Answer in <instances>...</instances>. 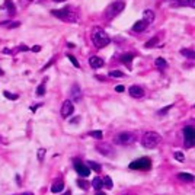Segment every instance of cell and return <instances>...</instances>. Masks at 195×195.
Listing matches in <instances>:
<instances>
[{
    "instance_id": "31",
    "label": "cell",
    "mask_w": 195,
    "mask_h": 195,
    "mask_svg": "<svg viewBox=\"0 0 195 195\" xmlns=\"http://www.w3.org/2000/svg\"><path fill=\"white\" fill-rule=\"evenodd\" d=\"M173 156H175V159L176 160H179V162H184V160H185V156H184L181 152H176Z\"/></svg>"
},
{
    "instance_id": "46",
    "label": "cell",
    "mask_w": 195,
    "mask_h": 195,
    "mask_svg": "<svg viewBox=\"0 0 195 195\" xmlns=\"http://www.w3.org/2000/svg\"><path fill=\"white\" fill-rule=\"evenodd\" d=\"M54 2H58V3H61V2H64V0H54Z\"/></svg>"
},
{
    "instance_id": "43",
    "label": "cell",
    "mask_w": 195,
    "mask_h": 195,
    "mask_svg": "<svg viewBox=\"0 0 195 195\" xmlns=\"http://www.w3.org/2000/svg\"><path fill=\"white\" fill-rule=\"evenodd\" d=\"M96 195H106V194H105V192H100V191H98V192H96Z\"/></svg>"
},
{
    "instance_id": "21",
    "label": "cell",
    "mask_w": 195,
    "mask_h": 195,
    "mask_svg": "<svg viewBox=\"0 0 195 195\" xmlns=\"http://www.w3.org/2000/svg\"><path fill=\"white\" fill-rule=\"evenodd\" d=\"M154 64H156V67H159V69H166L167 67V63L165 58H156V61H154Z\"/></svg>"
},
{
    "instance_id": "33",
    "label": "cell",
    "mask_w": 195,
    "mask_h": 195,
    "mask_svg": "<svg viewBox=\"0 0 195 195\" xmlns=\"http://www.w3.org/2000/svg\"><path fill=\"white\" fill-rule=\"evenodd\" d=\"M77 185L80 186L82 189H87V188H89V186H87V182H85V181H80V179L77 181Z\"/></svg>"
},
{
    "instance_id": "8",
    "label": "cell",
    "mask_w": 195,
    "mask_h": 195,
    "mask_svg": "<svg viewBox=\"0 0 195 195\" xmlns=\"http://www.w3.org/2000/svg\"><path fill=\"white\" fill-rule=\"evenodd\" d=\"M73 111H74V105H73L72 100H64V104H63V106H61L63 118H69V117L73 114Z\"/></svg>"
},
{
    "instance_id": "14",
    "label": "cell",
    "mask_w": 195,
    "mask_h": 195,
    "mask_svg": "<svg viewBox=\"0 0 195 195\" xmlns=\"http://www.w3.org/2000/svg\"><path fill=\"white\" fill-rule=\"evenodd\" d=\"M147 26H148V25L146 24L143 19H141V20H137V22L134 24V26H133V31H135V32H143V31L147 28Z\"/></svg>"
},
{
    "instance_id": "23",
    "label": "cell",
    "mask_w": 195,
    "mask_h": 195,
    "mask_svg": "<svg viewBox=\"0 0 195 195\" xmlns=\"http://www.w3.org/2000/svg\"><path fill=\"white\" fill-rule=\"evenodd\" d=\"M102 184H104V186L106 188V189H111L112 188V179H111L109 176H104V179H102Z\"/></svg>"
},
{
    "instance_id": "42",
    "label": "cell",
    "mask_w": 195,
    "mask_h": 195,
    "mask_svg": "<svg viewBox=\"0 0 195 195\" xmlns=\"http://www.w3.org/2000/svg\"><path fill=\"white\" fill-rule=\"evenodd\" d=\"M20 50H22V51H26V50H28V47H25V45H22V47H20Z\"/></svg>"
},
{
    "instance_id": "32",
    "label": "cell",
    "mask_w": 195,
    "mask_h": 195,
    "mask_svg": "<svg viewBox=\"0 0 195 195\" xmlns=\"http://www.w3.org/2000/svg\"><path fill=\"white\" fill-rule=\"evenodd\" d=\"M44 156H45V148H39L38 150V160L39 162L44 160Z\"/></svg>"
},
{
    "instance_id": "12",
    "label": "cell",
    "mask_w": 195,
    "mask_h": 195,
    "mask_svg": "<svg viewBox=\"0 0 195 195\" xmlns=\"http://www.w3.org/2000/svg\"><path fill=\"white\" fill-rule=\"evenodd\" d=\"M89 66H91L92 69H99V67L104 66V58L98 57V55H92V57L89 58Z\"/></svg>"
},
{
    "instance_id": "4",
    "label": "cell",
    "mask_w": 195,
    "mask_h": 195,
    "mask_svg": "<svg viewBox=\"0 0 195 195\" xmlns=\"http://www.w3.org/2000/svg\"><path fill=\"white\" fill-rule=\"evenodd\" d=\"M124 7H125V3H124L122 0H118V2L111 3V5L106 7V10H105V18H106V19H114L117 15H119L122 12Z\"/></svg>"
},
{
    "instance_id": "5",
    "label": "cell",
    "mask_w": 195,
    "mask_h": 195,
    "mask_svg": "<svg viewBox=\"0 0 195 195\" xmlns=\"http://www.w3.org/2000/svg\"><path fill=\"white\" fill-rule=\"evenodd\" d=\"M150 167H152V160L148 157H141V159L130 163V169H133V171H147Z\"/></svg>"
},
{
    "instance_id": "29",
    "label": "cell",
    "mask_w": 195,
    "mask_h": 195,
    "mask_svg": "<svg viewBox=\"0 0 195 195\" xmlns=\"http://www.w3.org/2000/svg\"><path fill=\"white\" fill-rule=\"evenodd\" d=\"M44 93H45V85H39L38 87H37V95L42 96Z\"/></svg>"
},
{
    "instance_id": "10",
    "label": "cell",
    "mask_w": 195,
    "mask_h": 195,
    "mask_svg": "<svg viewBox=\"0 0 195 195\" xmlns=\"http://www.w3.org/2000/svg\"><path fill=\"white\" fill-rule=\"evenodd\" d=\"M128 93L133 96V98L138 99V98H143L144 96V89L143 87H140V86H137V85H134L128 89Z\"/></svg>"
},
{
    "instance_id": "39",
    "label": "cell",
    "mask_w": 195,
    "mask_h": 195,
    "mask_svg": "<svg viewBox=\"0 0 195 195\" xmlns=\"http://www.w3.org/2000/svg\"><path fill=\"white\" fill-rule=\"evenodd\" d=\"M67 47H69V48H74V47H76V45H74V44H73V42H67Z\"/></svg>"
},
{
    "instance_id": "34",
    "label": "cell",
    "mask_w": 195,
    "mask_h": 195,
    "mask_svg": "<svg viewBox=\"0 0 195 195\" xmlns=\"http://www.w3.org/2000/svg\"><path fill=\"white\" fill-rule=\"evenodd\" d=\"M5 96L7 98V99H13V100L18 99V95H12L10 92H5Z\"/></svg>"
},
{
    "instance_id": "13",
    "label": "cell",
    "mask_w": 195,
    "mask_h": 195,
    "mask_svg": "<svg viewBox=\"0 0 195 195\" xmlns=\"http://www.w3.org/2000/svg\"><path fill=\"white\" fill-rule=\"evenodd\" d=\"M143 20L146 22V24H153L154 22V12L153 10H144L143 12Z\"/></svg>"
},
{
    "instance_id": "1",
    "label": "cell",
    "mask_w": 195,
    "mask_h": 195,
    "mask_svg": "<svg viewBox=\"0 0 195 195\" xmlns=\"http://www.w3.org/2000/svg\"><path fill=\"white\" fill-rule=\"evenodd\" d=\"M160 140H162V137L157 133H154V131H147V133L143 135V138H141V144H143V147H146V148H154L159 146Z\"/></svg>"
},
{
    "instance_id": "7",
    "label": "cell",
    "mask_w": 195,
    "mask_h": 195,
    "mask_svg": "<svg viewBox=\"0 0 195 195\" xmlns=\"http://www.w3.org/2000/svg\"><path fill=\"white\" fill-rule=\"evenodd\" d=\"M184 134H185V147L191 148L192 146H194V143H195V131H194V128H192L191 125H188V127L184 128Z\"/></svg>"
},
{
    "instance_id": "9",
    "label": "cell",
    "mask_w": 195,
    "mask_h": 195,
    "mask_svg": "<svg viewBox=\"0 0 195 195\" xmlns=\"http://www.w3.org/2000/svg\"><path fill=\"white\" fill-rule=\"evenodd\" d=\"M74 169H76V172L82 176V178H87V176L91 175V169H89L87 166H85L83 163L76 162L74 163Z\"/></svg>"
},
{
    "instance_id": "22",
    "label": "cell",
    "mask_w": 195,
    "mask_h": 195,
    "mask_svg": "<svg viewBox=\"0 0 195 195\" xmlns=\"http://www.w3.org/2000/svg\"><path fill=\"white\" fill-rule=\"evenodd\" d=\"M92 186H93L96 191H99L100 188L104 186V184H102V179H100V178H95V179L92 181Z\"/></svg>"
},
{
    "instance_id": "11",
    "label": "cell",
    "mask_w": 195,
    "mask_h": 195,
    "mask_svg": "<svg viewBox=\"0 0 195 195\" xmlns=\"http://www.w3.org/2000/svg\"><path fill=\"white\" fill-rule=\"evenodd\" d=\"M70 96H72V102H79L82 99V91L79 85H73L70 89Z\"/></svg>"
},
{
    "instance_id": "38",
    "label": "cell",
    "mask_w": 195,
    "mask_h": 195,
    "mask_svg": "<svg viewBox=\"0 0 195 195\" xmlns=\"http://www.w3.org/2000/svg\"><path fill=\"white\" fill-rule=\"evenodd\" d=\"M79 121H80V117H77V118L72 119V121H70V122H72V124H77V122H79Z\"/></svg>"
},
{
    "instance_id": "28",
    "label": "cell",
    "mask_w": 195,
    "mask_h": 195,
    "mask_svg": "<svg viewBox=\"0 0 195 195\" xmlns=\"http://www.w3.org/2000/svg\"><path fill=\"white\" fill-rule=\"evenodd\" d=\"M67 58L70 60V63H72V64H73L74 67H79V66H80V64H79V61L76 60V57H74V55H70V54H67Z\"/></svg>"
},
{
    "instance_id": "45",
    "label": "cell",
    "mask_w": 195,
    "mask_h": 195,
    "mask_svg": "<svg viewBox=\"0 0 195 195\" xmlns=\"http://www.w3.org/2000/svg\"><path fill=\"white\" fill-rule=\"evenodd\" d=\"M22 195H33V194H31V192H25V194H22Z\"/></svg>"
},
{
    "instance_id": "17",
    "label": "cell",
    "mask_w": 195,
    "mask_h": 195,
    "mask_svg": "<svg viewBox=\"0 0 195 195\" xmlns=\"http://www.w3.org/2000/svg\"><path fill=\"white\" fill-rule=\"evenodd\" d=\"M5 7L9 10L10 15H15L16 13V7H15V3L12 0H5Z\"/></svg>"
},
{
    "instance_id": "15",
    "label": "cell",
    "mask_w": 195,
    "mask_h": 195,
    "mask_svg": "<svg viewBox=\"0 0 195 195\" xmlns=\"http://www.w3.org/2000/svg\"><path fill=\"white\" fill-rule=\"evenodd\" d=\"M96 148L99 150L100 154H105V156H109L111 154L109 152H112V148H111L109 144H104V146H102V144H98V147Z\"/></svg>"
},
{
    "instance_id": "37",
    "label": "cell",
    "mask_w": 195,
    "mask_h": 195,
    "mask_svg": "<svg viewBox=\"0 0 195 195\" xmlns=\"http://www.w3.org/2000/svg\"><path fill=\"white\" fill-rule=\"evenodd\" d=\"M32 51H41V47H39V45H35V47H32Z\"/></svg>"
},
{
    "instance_id": "24",
    "label": "cell",
    "mask_w": 195,
    "mask_h": 195,
    "mask_svg": "<svg viewBox=\"0 0 195 195\" xmlns=\"http://www.w3.org/2000/svg\"><path fill=\"white\" fill-rule=\"evenodd\" d=\"M157 44H159V37H153L150 41H147V42H146V45H144V47H146V48H153L154 45H157Z\"/></svg>"
},
{
    "instance_id": "20",
    "label": "cell",
    "mask_w": 195,
    "mask_h": 195,
    "mask_svg": "<svg viewBox=\"0 0 195 195\" xmlns=\"http://www.w3.org/2000/svg\"><path fill=\"white\" fill-rule=\"evenodd\" d=\"M181 54L184 55V57H186V58H191V60L195 57L194 50H188V48H185V50H181Z\"/></svg>"
},
{
    "instance_id": "41",
    "label": "cell",
    "mask_w": 195,
    "mask_h": 195,
    "mask_svg": "<svg viewBox=\"0 0 195 195\" xmlns=\"http://www.w3.org/2000/svg\"><path fill=\"white\" fill-rule=\"evenodd\" d=\"M96 79H98V80H104L105 82V77L104 76H96Z\"/></svg>"
},
{
    "instance_id": "3",
    "label": "cell",
    "mask_w": 195,
    "mask_h": 195,
    "mask_svg": "<svg viewBox=\"0 0 195 195\" xmlns=\"http://www.w3.org/2000/svg\"><path fill=\"white\" fill-rule=\"evenodd\" d=\"M51 13L54 15V16H57L58 19L67 20V22H76L77 20L76 12H73L70 7H64V9H58V10H51Z\"/></svg>"
},
{
    "instance_id": "35",
    "label": "cell",
    "mask_w": 195,
    "mask_h": 195,
    "mask_svg": "<svg viewBox=\"0 0 195 195\" xmlns=\"http://www.w3.org/2000/svg\"><path fill=\"white\" fill-rule=\"evenodd\" d=\"M172 106H173V105H169V106H166V108H165V109H162V111H159V115H163V114H166L167 111L171 109Z\"/></svg>"
},
{
    "instance_id": "27",
    "label": "cell",
    "mask_w": 195,
    "mask_h": 195,
    "mask_svg": "<svg viewBox=\"0 0 195 195\" xmlns=\"http://www.w3.org/2000/svg\"><path fill=\"white\" fill-rule=\"evenodd\" d=\"M3 26H7V28H18L19 26V22H3Z\"/></svg>"
},
{
    "instance_id": "19",
    "label": "cell",
    "mask_w": 195,
    "mask_h": 195,
    "mask_svg": "<svg viewBox=\"0 0 195 195\" xmlns=\"http://www.w3.org/2000/svg\"><path fill=\"white\" fill-rule=\"evenodd\" d=\"M133 58H134L133 54H124L122 57H121V61H122L124 64H127V66H131V63H133Z\"/></svg>"
},
{
    "instance_id": "26",
    "label": "cell",
    "mask_w": 195,
    "mask_h": 195,
    "mask_svg": "<svg viewBox=\"0 0 195 195\" xmlns=\"http://www.w3.org/2000/svg\"><path fill=\"white\" fill-rule=\"evenodd\" d=\"M91 135H92V137H95L96 140H102V137H104V134H102V131H100V130L91 131Z\"/></svg>"
},
{
    "instance_id": "6",
    "label": "cell",
    "mask_w": 195,
    "mask_h": 195,
    "mask_svg": "<svg viewBox=\"0 0 195 195\" xmlns=\"http://www.w3.org/2000/svg\"><path fill=\"white\" fill-rule=\"evenodd\" d=\"M134 135L131 133H127V131H124V133H119L117 137H115V143L121 144V146H130V144L134 143Z\"/></svg>"
},
{
    "instance_id": "16",
    "label": "cell",
    "mask_w": 195,
    "mask_h": 195,
    "mask_svg": "<svg viewBox=\"0 0 195 195\" xmlns=\"http://www.w3.org/2000/svg\"><path fill=\"white\" fill-rule=\"evenodd\" d=\"M63 189H64V184H63V181H57L54 185L51 186V192H54V194H60Z\"/></svg>"
},
{
    "instance_id": "30",
    "label": "cell",
    "mask_w": 195,
    "mask_h": 195,
    "mask_svg": "<svg viewBox=\"0 0 195 195\" xmlns=\"http://www.w3.org/2000/svg\"><path fill=\"white\" fill-rule=\"evenodd\" d=\"M109 76L111 77H124V73L118 72V70H112V72H109Z\"/></svg>"
},
{
    "instance_id": "36",
    "label": "cell",
    "mask_w": 195,
    "mask_h": 195,
    "mask_svg": "<svg viewBox=\"0 0 195 195\" xmlns=\"http://www.w3.org/2000/svg\"><path fill=\"white\" fill-rule=\"evenodd\" d=\"M115 91H117V92H124V91H125V87L119 85V86H117V87H115Z\"/></svg>"
},
{
    "instance_id": "40",
    "label": "cell",
    "mask_w": 195,
    "mask_h": 195,
    "mask_svg": "<svg viewBox=\"0 0 195 195\" xmlns=\"http://www.w3.org/2000/svg\"><path fill=\"white\" fill-rule=\"evenodd\" d=\"M186 5H189L191 7H194V0H188V3Z\"/></svg>"
},
{
    "instance_id": "25",
    "label": "cell",
    "mask_w": 195,
    "mask_h": 195,
    "mask_svg": "<svg viewBox=\"0 0 195 195\" xmlns=\"http://www.w3.org/2000/svg\"><path fill=\"white\" fill-rule=\"evenodd\" d=\"M89 163V169H92V171H95V172H100V169H102V167H100V165H98V163L96 162H87Z\"/></svg>"
},
{
    "instance_id": "44",
    "label": "cell",
    "mask_w": 195,
    "mask_h": 195,
    "mask_svg": "<svg viewBox=\"0 0 195 195\" xmlns=\"http://www.w3.org/2000/svg\"><path fill=\"white\" fill-rule=\"evenodd\" d=\"M181 3H182V5H186V3H188V0H181Z\"/></svg>"
},
{
    "instance_id": "48",
    "label": "cell",
    "mask_w": 195,
    "mask_h": 195,
    "mask_svg": "<svg viewBox=\"0 0 195 195\" xmlns=\"http://www.w3.org/2000/svg\"><path fill=\"white\" fill-rule=\"evenodd\" d=\"M64 195H70V191H69V192H66V194H64Z\"/></svg>"
},
{
    "instance_id": "2",
    "label": "cell",
    "mask_w": 195,
    "mask_h": 195,
    "mask_svg": "<svg viewBox=\"0 0 195 195\" xmlns=\"http://www.w3.org/2000/svg\"><path fill=\"white\" fill-rule=\"evenodd\" d=\"M92 39H93V44H95L98 48H104L111 42L109 35L105 32V31L98 29V28H96L95 31H93V33H92Z\"/></svg>"
},
{
    "instance_id": "18",
    "label": "cell",
    "mask_w": 195,
    "mask_h": 195,
    "mask_svg": "<svg viewBox=\"0 0 195 195\" xmlns=\"http://www.w3.org/2000/svg\"><path fill=\"white\" fill-rule=\"evenodd\" d=\"M178 178L181 179V181H185V182H192L194 181V175H191V173H179L178 175Z\"/></svg>"
},
{
    "instance_id": "47",
    "label": "cell",
    "mask_w": 195,
    "mask_h": 195,
    "mask_svg": "<svg viewBox=\"0 0 195 195\" xmlns=\"http://www.w3.org/2000/svg\"><path fill=\"white\" fill-rule=\"evenodd\" d=\"M2 74H3V70H2V69H0V76H2Z\"/></svg>"
}]
</instances>
